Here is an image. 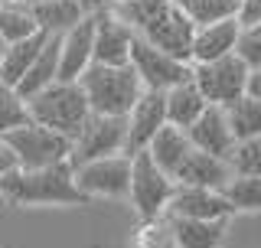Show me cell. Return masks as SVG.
I'll return each instance as SVG.
<instances>
[{"label":"cell","instance_id":"6da1fadb","mask_svg":"<svg viewBox=\"0 0 261 248\" xmlns=\"http://www.w3.org/2000/svg\"><path fill=\"white\" fill-rule=\"evenodd\" d=\"M124 27L141 36L153 49L173 56V59L190 65V39L193 23L176 10L170 0H124L118 7H108Z\"/></svg>","mask_w":261,"mask_h":248},{"label":"cell","instance_id":"7a4b0ae2","mask_svg":"<svg viewBox=\"0 0 261 248\" xmlns=\"http://www.w3.org/2000/svg\"><path fill=\"white\" fill-rule=\"evenodd\" d=\"M0 193L16 206H88V200L72 183V167L59 163V167L46 170H10L0 177Z\"/></svg>","mask_w":261,"mask_h":248},{"label":"cell","instance_id":"3957f363","mask_svg":"<svg viewBox=\"0 0 261 248\" xmlns=\"http://www.w3.org/2000/svg\"><path fill=\"white\" fill-rule=\"evenodd\" d=\"M75 85L85 95V105L92 114L105 118H124L134 108V102L144 95V85L137 82L130 65H88Z\"/></svg>","mask_w":261,"mask_h":248},{"label":"cell","instance_id":"277c9868","mask_svg":"<svg viewBox=\"0 0 261 248\" xmlns=\"http://www.w3.org/2000/svg\"><path fill=\"white\" fill-rule=\"evenodd\" d=\"M23 105H27V114L33 124H39V128L53 131V134H59L65 140H75L85 118L92 114L75 82H53L49 88L36 92Z\"/></svg>","mask_w":261,"mask_h":248},{"label":"cell","instance_id":"5b68a950","mask_svg":"<svg viewBox=\"0 0 261 248\" xmlns=\"http://www.w3.org/2000/svg\"><path fill=\"white\" fill-rule=\"evenodd\" d=\"M0 147H7L13 154L16 170H46V167L69 163L72 140H65V137L30 121L27 128H16V131L0 137Z\"/></svg>","mask_w":261,"mask_h":248},{"label":"cell","instance_id":"8992f818","mask_svg":"<svg viewBox=\"0 0 261 248\" xmlns=\"http://www.w3.org/2000/svg\"><path fill=\"white\" fill-rule=\"evenodd\" d=\"M127 65L134 69V76L144 85V92H170L179 82L193 79V65L153 49L141 36H134V33H130V46H127Z\"/></svg>","mask_w":261,"mask_h":248},{"label":"cell","instance_id":"52a82bcc","mask_svg":"<svg viewBox=\"0 0 261 248\" xmlns=\"http://www.w3.org/2000/svg\"><path fill=\"white\" fill-rule=\"evenodd\" d=\"M173 180L163 170H157V163L147 157V151L130 157V177H127V196L134 203V209L141 212V219H153L167 212V203L173 196Z\"/></svg>","mask_w":261,"mask_h":248},{"label":"cell","instance_id":"ba28073f","mask_svg":"<svg viewBox=\"0 0 261 248\" xmlns=\"http://www.w3.org/2000/svg\"><path fill=\"white\" fill-rule=\"evenodd\" d=\"M124 134H127L124 118L88 114L85 124H82V131H79V137L72 140L69 167L75 170V167H82V163L105 160V157H118L121 151H124Z\"/></svg>","mask_w":261,"mask_h":248},{"label":"cell","instance_id":"9c48e42d","mask_svg":"<svg viewBox=\"0 0 261 248\" xmlns=\"http://www.w3.org/2000/svg\"><path fill=\"white\" fill-rule=\"evenodd\" d=\"M245 76H248V69H245L235 56H222V59H216V62L193 65V85L199 88L202 102L216 105V108H225L235 98H242Z\"/></svg>","mask_w":261,"mask_h":248},{"label":"cell","instance_id":"30bf717a","mask_svg":"<svg viewBox=\"0 0 261 248\" xmlns=\"http://www.w3.org/2000/svg\"><path fill=\"white\" fill-rule=\"evenodd\" d=\"M127 177H130V160L121 154L82 163L72 170V183L88 203H92V196H127Z\"/></svg>","mask_w":261,"mask_h":248},{"label":"cell","instance_id":"8fae6325","mask_svg":"<svg viewBox=\"0 0 261 248\" xmlns=\"http://www.w3.org/2000/svg\"><path fill=\"white\" fill-rule=\"evenodd\" d=\"M124 124H127V134H124V151L121 157H134L147 151L150 137L167 124V111H163V92H144L141 98L134 102V108L124 114Z\"/></svg>","mask_w":261,"mask_h":248},{"label":"cell","instance_id":"7c38bea8","mask_svg":"<svg viewBox=\"0 0 261 248\" xmlns=\"http://www.w3.org/2000/svg\"><path fill=\"white\" fill-rule=\"evenodd\" d=\"M170 219H199V222H225L232 216L228 203L212 189H193V186H173V196L167 203Z\"/></svg>","mask_w":261,"mask_h":248},{"label":"cell","instance_id":"4fadbf2b","mask_svg":"<svg viewBox=\"0 0 261 248\" xmlns=\"http://www.w3.org/2000/svg\"><path fill=\"white\" fill-rule=\"evenodd\" d=\"M95 36H92V62L95 65H127V46L130 30L114 16L108 7L92 13Z\"/></svg>","mask_w":261,"mask_h":248},{"label":"cell","instance_id":"5bb4252c","mask_svg":"<svg viewBox=\"0 0 261 248\" xmlns=\"http://www.w3.org/2000/svg\"><path fill=\"white\" fill-rule=\"evenodd\" d=\"M92 36H95V20L92 16H85V20L75 23L69 33H62L56 82H79V76L92 65Z\"/></svg>","mask_w":261,"mask_h":248},{"label":"cell","instance_id":"9a60e30c","mask_svg":"<svg viewBox=\"0 0 261 248\" xmlns=\"http://www.w3.org/2000/svg\"><path fill=\"white\" fill-rule=\"evenodd\" d=\"M239 23L235 16H225L219 23H209V27L193 30L190 39V65H202V62H216L222 56H232L235 39H239Z\"/></svg>","mask_w":261,"mask_h":248},{"label":"cell","instance_id":"2e32d148","mask_svg":"<svg viewBox=\"0 0 261 248\" xmlns=\"http://www.w3.org/2000/svg\"><path fill=\"white\" fill-rule=\"evenodd\" d=\"M186 140H190L193 151L209 154V157H222V160L235 144L232 134H228L225 114H222V108H216V105H206V111L186 128Z\"/></svg>","mask_w":261,"mask_h":248},{"label":"cell","instance_id":"e0dca14e","mask_svg":"<svg viewBox=\"0 0 261 248\" xmlns=\"http://www.w3.org/2000/svg\"><path fill=\"white\" fill-rule=\"evenodd\" d=\"M232 173H228L222 157H209V154H199V151H190L186 160L179 163V170L173 173V183L176 186H193V189H212L219 193Z\"/></svg>","mask_w":261,"mask_h":248},{"label":"cell","instance_id":"ac0fdd59","mask_svg":"<svg viewBox=\"0 0 261 248\" xmlns=\"http://www.w3.org/2000/svg\"><path fill=\"white\" fill-rule=\"evenodd\" d=\"M59 39L62 33H53V36H46L43 49H39V56L33 59V65L27 69V76L20 79V85L13 88L16 95L27 102V98H33L36 92H43V88H49L56 82V72H59Z\"/></svg>","mask_w":261,"mask_h":248},{"label":"cell","instance_id":"d6986e66","mask_svg":"<svg viewBox=\"0 0 261 248\" xmlns=\"http://www.w3.org/2000/svg\"><path fill=\"white\" fill-rule=\"evenodd\" d=\"M49 33H33L30 39H20V43H10L4 46V53H0V85L4 88H16L20 85V79L27 76V69L33 65V59L39 56V49H43Z\"/></svg>","mask_w":261,"mask_h":248},{"label":"cell","instance_id":"ffe728a7","mask_svg":"<svg viewBox=\"0 0 261 248\" xmlns=\"http://www.w3.org/2000/svg\"><path fill=\"white\" fill-rule=\"evenodd\" d=\"M190 140H186V131L179 128H170V124H163L157 134L150 137V144H147V157H150L153 163H157V170H163L170 180H173V173L179 170V163L186 160V154H190Z\"/></svg>","mask_w":261,"mask_h":248},{"label":"cell","instance_id":"44dd1931","mask_svg":"<svg viewBox=\"0 0 261 248\" xmlns=\"http://www.w3.org/2000/svg\"><path fill=\"white\" fill-rule=\"evenodd\" d=\"M163 111H167V124L170 128H179V131H186L202 111H206V102H202L199 88L193 85V79L179 82L170 92H163Z\"/></svg>","mask_w":261,"mask_h":248},{"label":"cell","instance_id":"7402d4cb","mask_svg":"<svg viewBox=\"0 0 261 248\" xmlns=\"http://www.w3.org/2000/svg\"><path fill=\"white\" fill-rule=\"evenodd\" d=\"M33 10V20H36V27L43 30V33H69L75 23L85 20V10L75 4V0H43V4H36V7H30Z\"/></svg>","mask_w":261,"mask_h":248},{"label":"cell","instance_id":"603a6c76","mask_svg":"<svg viewBox=\"0 0 261 248\" xmlns=\"http://www.w3.org/2000/svg\"><path fill=\"white\" fill-rule=\"evenodd\" d=\"M170 229H173L176 248H219V242H222V235H225V222L170 219Z\"/></svg>","mask_w":261,"mask_h":248},{"label":"cell","instance_id":"cb8c5ba5","mask_svg":"<svg viewBox=\"0 0 261 248\" xmlns=\"http://www.w3.org/2000/svg\"><path fill=\"white\" fill-rule=\"evenodd\" d=\"M228 134L232 140H248V137H261V102L255 98H235L232 105L222 108Z\"/></svg>","mask_w":261,"mask_h":248},{"label":"cell","instance_id":"d4e9b609","mask_svg":"<svg viewBox=\"0 0 261 248\" xmlns=\"http://www.w3.org/2000/svg\"><path fill=\"white\" fill-rule=\"evenodd\" d=\"M33 33H39V27H36V20H33L30 7L16 4V0L0 7V43L4 46L20 43V39H30Z\"/></svg>","mask_w":261,"mask_h":248},{"label":"cell","instance_id":"484cf974","mask_svg":"<svg viewBox=\"0 0 261 248\" xmlns=\"http://www.w3.org/2000/svg\"><path fill=\"white\" fill-rule=\"evenodd\" d=\"M170 4L193 23V30L219 23L225 16H235V0H170Z\"/></svg>","mask_w":261,"mask_h":248},{"label":"cell","instance_id":"4316f807","mask_svg":"<svg viewBox=\"0 0 261 248\" xmlns=\"http://www.w3.org/2000/svg\"><path fill=\"white\" fill-rule=\"evenodd\" d=\"M232 212H255L261 206V177H232L219 189Z\"/></svg>","mask_w":261,"mask_h":248},{"label":"cell","instance_id":"83f0119b","mask_svg":"<svg viewBox=\"0 0 261 248\" xmlns=\"http://www.w3.org/2000/svg\"><path fill=\"white\" fill-rule=\"evenodd\" d=\"M225 167L232 177H261V137L235 140L225 154Z\"/></svg>","mask_w":261,"mask_h":248},{"label":"cell","instance_id":"f1b7e54d","mask_svg":"<svg viewBox=\"0 0 261 248\" xmlns=\"http://www.w3.org/2000/svg\"><path fill=\"white\" fill-rule=\"evenodd\" d=\"M130 248H176L173 229H170L167 216H153V219H141L130 235Z\"/></svg>","mask_w":261,"mask_h":248},{"label":"cell","instance_id":"f546056e","mask_svg":"<svg viewBox=\"0 0 261 248\" xmlns=\"http://www.w3.org/2000/svg\"><path fill=\"white\" fill-rule=\"evenodd\" d=\"M27 124H30V114H27L23 98L16 95L13 88L0 85V137L16 131V128H27Z\"/></svg>","mask_w":261,"mask_h":248},{"label":"cell","instance_id":"4dcf8cb0","mask_svg":"<svg viewBox=\"0 0 261 248\" xmlns=\"http://www.w3.org/2000/svg\"><path fill=\"white\" fill-rule=\"evenodd\" d=\"M232 56L245 65V69H261V27L239 30V39H235Z\"/></svg>","mask_w":261,"mask_h":248},{"label":"cell","instance_id":"1f68e13d","mask_svg":"<svg viewBox=\"0 0 261 248\" xmlns=\"http://www.w3.org/2000/svg\"><path fill=\"white\" fill-rule=\"evenodd\" d=\"M235 23H239L242 30L261 27V0H239V7H235Z\"/></svg>","mask_w":261,"mask_h":248},{"label":"cell","instance_id":"d6a6232c","mask_svg":"<svg viewBox=\"0 0 261 248\" xmlns=\"http://www.w3.org/2000/svg\"><path fill=\"white\" fill-rule=\"evenodd\" d=\"M242 95H245V98H255V102H261V69H248Z\"/></svg>","mask_w":261,"mask_h":248},{"label":"cell","instance_id":"836d02e7","mask_svg":"<svg viewBox=\"0 0 261 248\" xmlns=\"http://www.w3.org/2000/svg\"><path fill=\"white\" fill-rule=\"evenodd\" d=\"M16 167V160H13V154L7 151V147H0V177H4V173H10Z\"/></svg>","mask_w":261,"mask_h":248},{"label":"cell","instance_id":"e575fe53","mask_svg":"<svg viewBox=\"0 0 261 248\" xmlns=\"http://www.w3.org/2000/svg\"><path fill=\"white\" fill-rule=\"evenodd\" d=\"M75 4H79V7H82V10H85L88 16L98 13V10H105V4H101V0H75Z\"/></svg>","mask_w":261,"mask_h":248},{"label":"cell","instance_id":"d590c367","mask_svg":"<svg viewBox=\"0 0 261 248\" xmlns=\"http://www.w3.org/2000/svg\"><path fill=\"white\" fill-rule=\"evenodd\" d=\"M16 4H23V7H36V4H43V0H16Z\"/></svg>","mask_w":261,"mask_h":248},{"label":"cell","instance_id":"8d00e7d4","mask_svg":"<svg viewBox=\"0 0 261 248\" xmlns=\"http://www.w3.org/2000/svg\"><path fill=\"white\" fill-rule=\"evenodd\" d=\"M105 7H118V4H124V0H101Z\"/></svg>","mask_w":261,"mask_h":248},{"label":"cell","instance_id":"74e56055","mask_svg":"<svg viewBox=\"0 0 261 248\" xmlns=\"http://www.w3.org/2000/svg\"><path fill=\"white\" fill-rule=\"evenodd\" d=\"M4 4H10V0H0V7H4Z\"/></svg>","mask_w":261,"mask_h":248},{"label":"cell","instance_id":"f35d334b","mask_svg":"<svg viewBox=\"0 0 261 248\" xmlns=\"http://www.w3.org/2000/svg\"><path fill=\"white\" fill-rule=\"evenodd\" d=\"M0 53H4V43H0Z\"/></svg>","mask_w":261,"mask_h":248},{"label":"cell","instance_id":"ab89813d","mask_svg":"<svg viewBox=\"0 0 261 248\" xmlns=\"http://www.w3.org/2000/svg\"><path fill=\"white\" fill-rule=\"evenodd\" d=\"M235 7H239V0H235Z\"/></svg>","mask_w":261,"mask_h":248}]
</instances>
